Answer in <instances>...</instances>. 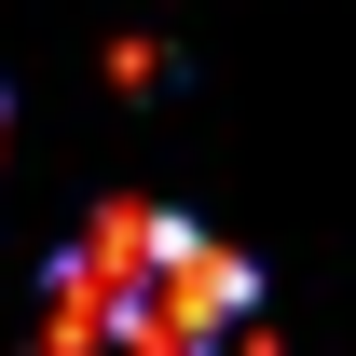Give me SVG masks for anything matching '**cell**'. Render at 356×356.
Returning a JSON list of instances; mask_svg holds the SVG:
<instances>
[{"instance_id":"6da1fadb","label":"cell","mask_w":356,"mask_h":356,"mask_svg":"<svg viewBox=\"0 0 356 356\" xmlns=\"http://www.w3.org/2000/svg\"><path fill=\"white\" fill-rule=\"evenodd\" d=\"M0 124H14V110H0Z\"/></svg>"}]
</instances>
